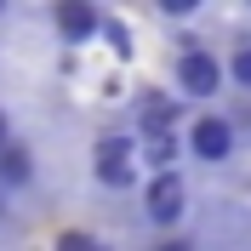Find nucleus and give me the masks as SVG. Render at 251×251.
I'll return each mask as SVG.
<instances>
[{
    "label": "nucleus",
    "mask_w": 251,
    "mask_h": 251,
    "mask_svg": "<svg viewBox=\"0 0 251 251\" xmlns=\"http://www.w3.org/2000/svg\"><path fill=\"white\" fill-rule=\"evenodd\" d=\"M92 172L103 188H131L137 183V143L120 137V131H109V137H97L92 149Z\"/></svg>",
    "instance_id": "f257e3e1"
},
{
    "label": "nucleus",
    "mask_w": 251,
    "mask_h": 251,
    "mask_svg": "<svg viewBox=\"0 0 251 251\" xmlns=\"http://www.w3.org/2000/svg\"><path fill=\"white\" fill-rule=\"evenodd\" d=\"M143 205H149V217L160 223V228H177V217L188 211V183H183V172H154L149 183H143Z\"/></svg>",
    "instance_id": "f03ea898"
},
{
    "label": "nucleus",
    "mask_w": 251,
    "mask_h": 251,
    "mask_svg": "<svg viewBox=\"0 0 251 251\" xmlns=\"http://www.w3.org/2000/svg\"><path fill=\"white\" fill-rule=\"evenodd\" d=\"M177 92L188 97H217L223 92V63L205 46H183L177 51Z\"/></svg>",
    "instance_id": "7ed1b4c3"
},
{
    "label": "nucleus",
    "mask_w": 251,
    "mask_h": 251,
    "mask_svg": "<svg viewBox=\"0 0 251 251\" xmlns=\"http://www.w3.org/2000/svg\"><path fill=\"white\" fill-rule=\"evenodd\" d=\"M51 23H57V34L69 46H86V40L103 29V12H97L92 0H57V6H51Z\"/></svg>",
    "instance_id": "20e7f679"
},
{
    "label": "nucleus",
    "mask_w": 251,
    "mask_h": 251,
    "mask_svg": "<svg viewBox=\"0 0 251 251\" xmlns=\"http://www.w3.org/2000/svg\"><path fill=\"white\" fill-rule=\"evenodd\" d=\"M188 149L200 160H228V149H234V126L223 120V114H200V120L188 126Z\"/></svg>",
    "instance_id": "39448f33"
},
{
    "label": "nucleus",
    "mask_w": 251,
    "mask_h": 251,
    "mask_svg": "<svg viewBox=\"0 0 251 251\" xmlns=\"http://www.w3.org/2000/svg\"><path fill=\"white\" fill-rule=\"evenodd\" d=\"M29 183H34V154L12 137L0 149V194H6V188H29Z\"/></svg>",
    "instance_id": "423d86ee"
},
{
    "label": "nucleus",
    "mask_w": 251,
    "mask_h": 251,
    "mask_svg": "<svg viewBox=\"0 0 251 251\" xmlns=\"http://www.w3.org/2000/svg\"><path fill=\"white\" fill-rule=\"evenodd\" d=\"M57 251H109L97 234H86V228H63L57 234Z\"/></svg>",
    "instance_id": "0eeeda50"
},
{
    "label": "nucleus",
    "mask_w": 251,
    "mask_h": 251,
    "mask_svg": "<svg viewBox=\"0 0 251 251\" xmlns=\"http://www.w3.org/2000/svg\"><path fill=\"white\" fill-rule=\"evenodd\" d=\"M228 75H234L240 86H246V92H251V40H246V46L234 51V57H228Z\"/></svg>",
    "instance_id": "6e6552de"
},
{
    "label": "nucleus",
    "mask_w": 251,
    "mask_h": 251,
    "mask_svg": "<svg viewBox=\"0 0 251 251\" xmlns=\"http://www.w3.org/2000/svg\"><path fill=\"white\" fill-rule=\"evenodd\" d=\"M154 251H194V246H188V240H177V234H172V240H160Z\"/></svg>",
    "instance_id": "1a4fd4ad"
},
{
    "label": "nucleus",
    "mask_w": 251,
    "mask_h": 251,
    "mask_svg": "<svg viewBox=\"0 0 251 251\" xmlns=\"http://www.w3.org/2000/svg\"><path fill=\"white\" fill-rule=\"evenodd\" d=\"M12 143V120H6V109H0V149Z\"/></svg>",
    "instance_id": "9d476101"
},
{
    "label": "nucleus",
    "mask_w": 251,
    "mask_h": 251,
    "mask_svg": "<svg viewBox=\"0 0 251 251\" xmlns=\"http://www.w3.org/2000/svg\"><path fill=\"white\" fill-rule=\"evenodd\" d=\"M0 217H6V194H0Z\"/></svg>",
    "instance_id": "9b49d317"
},
{
    "label": "nucleus",
    "mask_w": 251,
    "mask_h": 251,
    "mask_svg": "<svg viewBox=\"0 0 251 251\" xmlns=\"http://www.w3.org/2000/svg\"><path fill=\"white\" fill-rule=\"evenodd\" d=\"M0 12H6V6H0Z\"/></svg>",
    "instance_id": "f8f14e48"
}]
</instances>
